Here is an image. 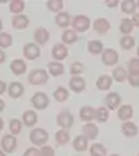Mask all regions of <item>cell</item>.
Here are the masks:
<instances>
[{"label": "cell", "instance_id": "6da1fadb", "mask_svg": "<svg viewBox=\"0 0 139 156\" xmlns=\"http://www.w3.org/2000/svg\"><path fill=\"white\" fill-rule=\"evenodd\" d=\"M29 141L35 146H43L49 141V133L45 128H33L29 134Z\"/></svg>", "mask_w": 139, "mask_h": 156}, {"label": "cell", "instance_id": "7a4b0ae2", "mask_svg": "<svg viewBox=\"0 0 139 156\" xmlns=\"http://www.w3.org/2000/svg\"><path fill=\"white\" fill-rule=\"evenodd\" d=\"M49 81V73L43 68H36L28 74V82L31 85H43Z\"/></svg>", "mask_w": 139, "mask_h": 156}, {"label": "cell", "instance_id": "3957f363", "mask_svg": "<svg viewBox=\"0 0 139 156\" xmlns=\"http://www.w3.org/2000/svg\"><path fill=\"white\" fill-rule=\"evenodd\" d=\"M71 27L75 32H86L88 29L91 28V20L86 16H75L74 18L71 20Z\"/></svg>", "mask_w": 139, "mask_h": 156}, {"label": "cell", "instance_id": "277c9868", "mask_svg": "<svg viewBox=\"0 0 139 156\" xmlns=\"http://www.w3.org/2000/svg\"><path fill=\"white\" fill-rule=\"evenodd\" d=\"M31 103L35 107L36 110H43L49 106L50 101H49V96L45 94V92H36L32 98H31Z\"/></svg>", "mask_w": 139, "mask_h": 156}, {"label": "cell", "instance_id": "5b68a950", "mask_svg": "<svg viewBox=\"0 0 139 156\" xmlns=\"http://www.w3.org/2000/svg\"><path fill=\"white\" fill-rule=\"evenodd\" d=\"M0 145H2V151L6 153H13L17 149V138L13 134H9V135H4L0 141Z\"/></svg>", "mask_w": 139, "mask_h": 156}, {"label": "cell", "instance_id": "8992f818", "mask_svg": "<svg viewBox=\"0 0 139 156\" xmlns=\"http://www.w3.org/2000/svg\"><path fill=\"white\" fill-rule=\"evenodd\" d=\"M23 53H24V57L28 58V60H36L40 56V48L35 42H29L24 45Z\"/></svg>", "mask_w": 139, "mask_h": 156}, {"label": "cell", "instance_id": "52a82bcc", "mask_svg": "<svg viewBox=\"0 0 139 156\" xmlns=\"http://www.w3.org/2000/svg\"><path fill=\"white\" fill-rule=\"evenodd\" d=\"M102 62L104 66H109V67H113L118 63V53L114 49H104L103 53H102Z\"/></svg>", "mask_w": 139, "mask_h": 156}, {"label": "cell", "instance_id": "ba28073f", "mask_svg": "<svg viewBox=\"0 0 139 156\" xmlns=\"http://www.w3.org/2000/svg\"><path fill=\"white\" fill-rule=\"evenodd\" d=\"M121 96L120 94H117V92H110V94H107V96L104 98V106L109 109V110H116L118 107L121 106Z\"/></svg>", "mask_w": 139, "mask_h": 156}, {"label": "cell", "instance_id": "9c48e42d", "mask_svg": "<svg viewBox=\"0 0 139 156\" xmlns=\"http://www.w3.org/2000/svg\"><path fill=\"white\" fill-rule=\"evenodd\" d=\"M68 56V48L64 43H56L52 49V57L54 58V62H63Z\"/></svg>", "mask_w": 139, "mask_h": 156}, {"label": "cell", "instance_id": "30bf717a", "mask_svg": "<svg viewBox=\"0 0 139 156\" xmlns=\"http://www.w3.org/2000/svg\"><path fill=\"white\" fill-rule=\"evenodd\" d=\"M57 124L61 128L64 130H68V128H71L72 124H74V116H72L70 112H61V113H58L57 116Z\"/></svg>", "mask_w": 139, "mask_h": 156}, {"label": "cell", "instance_id": "8fae6325", "mask_svg": "<svg viewBox=\"0 0 139 156\" xmlns=\"http://www.w3.org/2000/svg\"><path fill=\"white\" fill-rule=\"evenodd\" d=\"M82 135L86 136L88 140H96L97 135H99V127L96 126V124H93L92 121H89V123H85L84 126H82Z\"/></svg>", "mask_w": 139, "mask_h": 156}, {"label": "cell", "instance_id": "7c38bea8", "mask_svg": "<svg viewBox=\"0 0 139 156\" xmlns=\"http://www.w3.org/2000/svg\"><path fill=\"white\" fill-rule=\"evenodd\" d=\"M93 29L95 32L99 34V35H104L110 31V21L107 18H96L93 21Z\"/></svg>", "mask_w": 139, "mask_h": 156}, {"label": "cell", "instance_id": "4fadbf2b", "mask_svg": "<svg viewBox=\"0 0 139 156\" xmlns=\"http://www.w3.org/2000/svg\"><path fill=\"white\" fill-rule=\"evenodd\" d=\"M33 39H35L36 45H46L50 39V34L46 28L40 27V28H36L35 32H33Z\"/></svg>", "mask_w": 139, "mask_h": 156}, {"label": "cell", "instance_id": "5bb4252c", "mask_svg": "<svg viewBox=\"0 0 139 156\" xmlns=\"http://www.w3.org/2000/svg\"><path fill=\"white\" fill-rule=\"evenodd\" d=\"M7 94H9L10 98L13 99H18L24 95V85L18 81H14L7 87Z\"/></svg>", "mask_w": 139, "mask_h": 156}, {"label": "cell", "instance_id": "9a60e30c", "mask_svg": "<svg viewBox=\"0 0 139 156\" xmlns=\"http://www.w3.org/2000/svg\"><path fill=\"white\" fill-rule=\"evenodd\" d=\"M85 88H86V82L85 80L79 75V77H72L70 80V89L75 94H81V92L85 91Z\"/></svg>", "mask_w": 139, "mask_h": 156}, {"label": "cell", "instance_id": "2e32d148", "mask_svg": "<svg viewBox=\"0 0 139 156\" xmlns=\"http://www.w3.org/2000/svg\"><path fill=\"white\" fill-rule=\"evenodd\" d=\"M117 116L121 121H130L134 116V109L131 105H121L117 110Z\"/></svg>", "mask_w": 139, "mask_h": 156}, {"label": "cell", "instance_id": "e0dca14e", "mask_svg": "<svg viewBox=\"0 0 139 156\" xmlns=\"http://www.w3.org/2000/svg\"><path fill=\"white\" fill-rule=\"evenodd\" d=\"M11 25L16 29H25L29 25V18L24 14H18V16H13L11 18Z\"/></svg>", "mask_w": 139, "mask_h": 156}, {"label": "cell", "instance_id": "ac0fdd59", "mask_svg": "<svg viewBox=\"0 0 139 156\" xmlns=\"http://www.w3.org/2000/svg\"><path fill=\"white\" fill-rule=\"evenodd\" d=\"M26 68L28 67H26L25 62L21 60V58H16V60L10 63V70H11V73L14 75H23L26 71Z\"/></svg>", "mask_w": 139, "mask_h": 156}, {"label": "cell", "instance_id": "d6986e66", "mask_svg": "<svg viewBox=\"0 0 139 156\" xmlns=\"http://www.w3.org/2000/svg\"><path fill=\"white\" fill-rule=\"evenodd\" d=\"M95 114H96V109H93L92 106H82L79 110V119L85 123L95 120Z\"/></svg>", "mask_w": 139, "mask_h": 156}, {"label": "cell", "instance_id": "ffe728a7", "mask_svg": "<svg viewBox=\"0 0 139 156\" xmlns=\"http://www.w3.org/2000/svg\"><path fill=\"white\" fill-rule=\"evenodd\" d=\"M113 85V78L110 75H100V77L96 80V88L99 91H109Z\"/></svg>", "mask_w": 139, "mask_h": 156}, {"label": "cell", "instance_id": "44dd1931", "mask_svg": "<svg viewBox=\"0 0 139 156\" xmlns=\"http://www.w3.org/2000/svg\"><path fill=\"white\" fill-rule=\"evenodd\" d=\"M88 142H89V140H88L86 136L84 135H78L74 138V141H72V146H74V149L77 151V152H85V151H88L89 148H88Z\"/></svg>", "mask_w": 139, "mask_h": 156}, {"label": "cell", "instance_id": "7402d4cb", "mask_svg": "<svg viewBox=\"0 0 139 156\" xmlns=\"http://www.w3.org/2000/svg\"><path fill=\"white\" fill-rule=\"evenodd\" d=\"M61 41L65 46L72 45V43H75L78 41V34L72 28H67V29H64V32L61 35Z\"/></svg>", "mask_w": 139, "mask_h": 156}, {"label": "cell", "instance_id": "603a6c76", "mask_svg": "<svg viewBox=\"0 0 139 156\" xmlns=\"http://www.w3.org/2000/svg\"><path fill=\"white\" fill-rule=\"evenodd\" d=\"M121 131H123V134L125 136L132 138V136H135L138 134V127L132 121H124V124L121 126Z\"/></svg>", "mask_w": 139, "mask_h": 156}, {"label": "cell", "instance_id": "cb8c5ba5", "mask_svg": "<svg viewBox=\"0 0 139 156\" xmlns=\"http://www.w3.org/2000/svg\"><path fill=\"white\" fill-rule=\"evenodd\" d=\"M47 73L53 77H58V75L64 74V66L60 62H50L47 64Z\"/></svg>", "mask_w": 139, "mask_h": 156}, {"label": "cell", "instance_id": "d4e9b609", "mask_svg": "<svg viewBox=\"0 0 139 156\" xmlns=\"http://www.w3.org/2000/svg\"><path fill=\"white\" fill-rule=\"evenodd\" d=\"M38 121V114L33 110H25L23 113V124L26 127H33Z\"/></svg>", "mask_w": 139, "mask_h": 156}, {"label": "cell", "instance_id": "484cf974", "mask_svg": "<svg viewBox=\"0 0 139 156\" xmlns=\"http://www.w3.org/2000/svg\"><path fill=\"white\" fill-rule=\"evenodd\" d=\"M54 20H56V24L60 28H64V29H67L70 27V24H71V17H70L68 13H58Z\"/></svg>", "mask_w": 139, "mask_h": 156}, {"label": "cell", "instance_id": "4316f807", "mask_svg": "<svg viewBox=\"0 0 139 156\" xmlns=\"http://www.w3.org/2000/svg\"><path fill=\"white\" fill-rule=\"evenodd\" d=\"M114 81L117 82H124L128 78V71H127V68L124 67H116L113 70V75H111Z\"/></svg>", "mask_w": 139, "mask_h": 156}, {"label": "cell", "instance_id": "83f0119b", "mask_svg": "<svg viewBox=\"0 0 139 156\" xmlns=\"http://www.w3.org/2000/svg\"><path fill=\"white\" fill-rule=\"evenodd\" d=\"M103 50L104 48L100 41H89L88 42V52L91 55H100V53H103Z\"/></svg>", "mask_w": 139, "mask_h": 156}, {"label": "cell", "instance_id": "f1b7e54d", "mask_svg": "<svg viewBox=\"0 0 139 156\" xmlns=\"http://www.w3.org/2000/svg\"><path fill=\"white\" fill-rule=\"evenodd\" d=\"M110 117V110L107 109L106 106H100L96 109V114H95V119H96L99 123H106Z\"/></svg>", "mask_w": 139, "mask_h": 156}, {"label": "cell", "instance_id": "f546056e", "mask_svg": "<svg viewBox=\"0 0 139 156\" xmlns=\"http://www.w3.org/2000/svg\"><path fill=\"white\" fill-rule=\"evenodd\" d=\"M9 9L14 16H18V14H21L24 11V9H25V3H24L23 0H11L10 4H9Z\"/></svg>", "mask_w": 139, "mask_h": 156}, {"label": "cell", "instance_id": "4dcf8cb0", "mask_svg": "<svg viewBox=\"0 0 139 156\" xmlns=\"http://www.w3.org/2000/svg\"><path fill=\"white\" fill-rule=\"evenodd\" d=\"M132 31H134V24H132V21H131V18H123L121 20L120 32L123 34L124 36H127V35H130Z\"/></svg>", "mask_w": 139, "mask_h": 156}, {"label": "cell", "instance_id": "1f68e13d", "mask_svg": "<svg viewBox=\"0 0 139 156\" xmlns=\"http://www.w3.org/2000/svg\"><path fill=\"white\" fill-rule=\"evenodd\" d=\"M54 138L58 145H67V144L70 142V133H68L67 130H64V128H61V130H58L57 133H56Z\"/></svg>", "mask_w": 139, "mask_h": 156}, {"label": "cell", "instance_id": "d6a6232c", "mask_svg": "<svg viewBox=\"0 0 139 156\" xmlns=\"http://www.w3.org/2000/svg\"><path fill=\"white\" fill-rule=\"evenodd\" d=\"M53 96H54V99L57 102H65L68 99V96H70V92L64 87H57L56 91L53 92Z\"/></svg>", "mask_w": 139, "mask_h": 156}, {"label": "cell", "instance_id": "836d02e7", "mask_svg": "<svg viewBox=\"0 0 139 156\" xmlns=\"http://www.w3.org/2000/svg\"><path fill=\"white\" fill-rule=\"evenodd\" d=\"M23 121L18 120V119H11L9 123V128H10V134L13 135H18L21 131H23Z\"/></svg>", "mask_w": 139, "mask_h": 156}, {"label": "cell", "instance_id": "e575fe53", "mask_svg": "<svg viewBox=\"0 0 139 156\" xmlns=\"http://www.w3.org/2000/svg\"><path fill=\"white\" fill-rule=\"evenodd\" d=\"M89 153L91 156H106L107 149L102 144H92V146L89 148Z\"/></svg>", "mask_w": 139, "mask_h": 156}, {"label": "cell", "instance_id": "d590c367", "mask_svg": "<svg viewBox=\"0 0 139 156\" xmlns=\"http://www.w3.org/2000/svg\"><path fill=\"white\" fill-rule=\"evenodd\" d=\"M120 46H121V49H124V50H131V49L135 46V38L131 35L123 36V38L120 39Z\"/></svg>", "mask_w": 139, "mask_h": 156}, {"label": "cell", "instance_id": "8d00e7d4", "mask_svg": "<svg viewBox=\"0 0 139 156\" xmlns=\"http://www.w3.org/2000/svg\"><path fill=\"white\" fill-rule=\"evenodd\" d=\"M13 45V36L9 32H0V49H7Z\"/></svg>", "mask_w": 139, "mask_h": 156}, {"label": "cell", "instance_id": "74e56055", "mask_svg": "<svg viewBox=\"0 0 139 156\" xmlns=\"http://www.w3.org/2000/svg\"><path fill=\"white\" fill-rule=\"evenodd\" d=\"M121 10H123V13H125V14H135L136 3L134 2V0H125V2H121Z\"/></svg>", "mask_w": 139, "mask_h": 156}, {"label": "cell", "instance_id": "f35d334b", "mask_svg": "<svg viewBox=\"0 0 139 156\" xmlns=\"http://www.w3.org/2000/svg\"><path fill=\"white\" fill-rule=\"evenodd\" d=\"M127 71H128V74H138L139 73V58L138 57H134L128 62Z\"/></svg>", "mask_w": 139, "mask_h": 156}, {"label": "cell", "instance_id": "ab89813d", "mask_svg": "<svg viewBox=\"0 0 139 156\" xmlns=\"http://www.w3.org/2000/svg\"><path fill=\"white\" fill-rule=\"evenodd\" d=\"M84 73V64L79 62H75L70 66V74L72 77H79V75Z\"/></svg>", "mask_w": 139, "mask_h": 156}, {"label": "cell", "instance_id": "60d3db41", "mask_svg": "<svg viewBox=\"0 0 139 156\" xmlns=\"http://www.w3.org/2000/svg\"><path fill=\"white\" fill-rule=\"evenodd\" d=\"M63 6H64V3H63L61 0H50V2H47V9L57 14L63 10Z\"/></svg>", "mask_w": 139, "mask_h": 156}, {"label": "cell", "instance_id": "b9f144b4", "mask_svg": "<svg viewBox=\"0 0 139 156\" xmlns=\"http://www.w3.org/2000/svg\"><path fill=\"white\" fill-rule=\"evenodd\" d=\"M127 81L130 82L131 87L138 88V87H139V73H138V74H128V78H127Z\"/></svg>", "mask_w": 139, "mask_h": 156}, {"label": "cell", "instance_id": "7bdbcfd3", "mask_svg": "<svg viewBox=\"0 0 139 156\" xmlns=\"http://www.w3.org/2000/svg\"><path fill=\"white\" fill-rule=\"evenodd\" d=\"M39 152H40V156H54V149L49 145H43Z\"/></svg>", "mask_w": 139, "mask_h": 156}, {"label": "cell", "instance_id": "ee69618b", "mask_svg": "<svg viewBox=\"0 0 139 156\" xmlns=\"http://www.w3.org/2000/svg\"><path fill=\"white\" fill-rule=\"evenodd\" d=\"M23 156H40V152H39V149H36L35 146H31L24 152Z\"/></svg>", "mask_w": 139, "mask_h": 156}, {"label": "cell", "instance_id": "f6af8a7d", "mask_svg": "<svg viewBox=\"0 0 139 156\" xmlns=\"http://www.w3.org/2000/svg\"><path fill=\"white\" fill-rule=\"evenodd\" d=\"M118 0H104V4H106L109 9H116L117 6H118Z\"/></svg>", "mask_w": 139, "mask_h": 156}, {"label": "cell", "instance_id": "bcb514c9", "mask_svg": "<svg viewBox=\"0 0 139 156\" xmlns=\"http://www.w3.org/2000/svg\"><path fill=\"white\" fill-rule=\"evenodd\" d=\"M131 21H132L134 27H138V28H139V13L132 14V18H131Z\"/></svg>", "mask_w": 139, "mask_h": 156}, {"label": "cell", "instance_id": "7dc6e473", "mask_svg": "<svg viewBox=\"0 0 139 156\" xmlns=\"http://www.w3.org/2000/svg\"><path fill=\"white\" fill-rule=\"evenodd\" d=\"M4 92H7V84L0 80V95H3Z\"/></svg>", "mask_w": 139, "mask_h": 156}, {"label": "cell", "instance_id": "c3c4849f", "mask_svg": "<svg viewBox=\"0 0 139 156\" xmlns=\"http://www.w3.org/2000/svg\"><path fill=\"white\" fill-rule=\"evenodd\" d=\"M6 53L3 52V50H2V49H0V64H3L4 62H6Z\"/></svg>", "mask_w": 139, "mask_h": 156}, {"label": "cell", "instance_id": "681fc988", "mask_svg": "<svg viewBox=\"0 0 139 156\" xmlns=\"http://www.w3.org/2000/svg\"><path fill=\"white\" fill-rule=\"evenodd\" d=\"M4 107H6V103H4L3 99H0V112L4 110Z\"/></svg>", "mask_w": 139, "mask_h": 156}, {"label": "cell", "instance_id": "f907efd6", "mask_svg": "<svg viewBox=\"0 0 139 156\" xmlns=\"http://www.w3.org/2000/svg\"><path fill=\"white\" fill-rule=\"evenodd\" d=\"M3 127H4V121H3V119L0 117V131L3 130Z\"/></svg>", "mask_w": 139, "mask_h": 156}, {"label": "cell", "instance_id": "816d5d0a", "mask_svg": "<svg viewBox=\"0 0 139 156\" xmlns=\"http://www.w3.org/2000/svg\"><path fill=\"white\" fill-rule=\"evenodd\" d=\"M2 28H3V23H2V20H0V32H2Z\"/></svg>", "mask_w": 139, "mask_h": 156}, {"label": "cell", "instance_id": "f5cc1de1", "mask_svg": "<svg viewBox=\"0 0 139 156\" xmlns=\"http://www.w3.org/2000/svg\"><path fill=\"white\" fill-rule=\"evenodd\" d=\"M0 156H6V152H3V151H0Z\"/></svg>", "mask_w": 139, "mask_h": 156}, {"label": "cell", "instance_id": "db71d44e", "mask_svg": "<svg viewBox=\"0 0 139 156\" xmlns=\"http://www.w3.org/2000/svg\"><path fill=\"white\" fill-rule=\"evenodd\" d=\"M136 53H138V58H139V46H138V49H136Z\"/></svg>", "mask_w": 139, "mask_h": 156}, {"label": "cell", "instance_id": "11a10c76", "mask_svg": "<svg viewBox=\"0 0 139 156\" xmlns=\"http://www.w3.org/2000/svg\"><path fill=\"white\" fill-rule=\"evenodd\" d=\"M110 156H120V155H117V153H113V155H110Z\"/></svg>", "mask_w": 139, "mask_h": 156}, {"label": "cell", "instance_id": "9f6ffc18", "mask_svg": "<svg viewBox=\"0 0 139 156\" xmlns=\"http://www.w3.org/2000/svg\"><path fill=\"white\" fill-rule=\"evenodd\" d=\"M136 7H138V9H139V2H138V3H136Z\"/></svg>", "mask_w": 139, "mask_h": 156}, {"label": "cell", "instance_id": "6f0895ef", "mask_svg": "<svg viewBox=\"0 0 139 156\" xmlns=\"http://www.w3.org/2000/svg\"><path fill=\"white\" fill-rule=\"evenodd\" d=\"M138 156H139V155H138Z\"/></svg>", "mask_w": 139, "mask_h": 156}]
</instances>
